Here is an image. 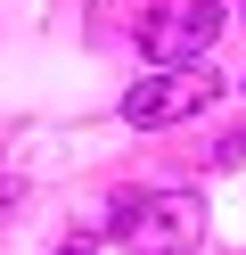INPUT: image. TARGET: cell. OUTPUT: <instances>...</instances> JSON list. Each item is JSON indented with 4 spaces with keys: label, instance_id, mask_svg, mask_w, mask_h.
<instances>
[{
    "label": "cell",
    "instance_id": "obj_3",
    "mask_svg": "<svg viewBox=\"0 0 246 255\" xmlns=\"http://www.w3.org/2000/svg\"><path fill=\"white\" fill-rule=\"evenodd\" d=\"M213 66H172V74H148V83L123 91V124L131 132H164V124H189L197 107H213Z\"/></svg>",
    "mask_w": 246,
    "mask_h": 255
},
{
    "label": "cell",
    "instance_id": "obj_4",
    "mask_svg": "<svg viewBox=\"0 0 246 255\" xmlns=\"http://www.w3.org/2000/svg\"><path fill=\"white\" fill-rule=\"evenodd\" d=\"M58 255H90V247H82V239H74V247H58Z\"/></svg>",
    "mask_w": 246,
    "mask_h": 255
},
{
    "label": "cell",
    "instance_id": "obj_1",
    "mask_svg": "<svg viewBox=\"0 0 246 255\" xmlns=\"http://www.w3.org/2000/svg\"><path fill=\"white\" fill-rule=\"evenodd\" d=\"M107 231L123 239L131 255H180V247H197V231H205V206H197L189 189H131Z\"/></svg>",
    "mask_w": 246,
    "mask_h": 255
},
{
    "label": "cell",
    "instance_id": "obj_2",
    "mask_svg": "<svg viewBox=\"0 0 246 255\" xmlns=\"http://www.w3.org/2000/svg\"><path fill=\"white\" fill-rule=\"evenodd\" d=\"M222 41V0H164L140 17V58L156 74L172 66H205V50Z\"/></svg>",
    "mask_w": 246,
    "mask_h": 255
}]
</instances>
